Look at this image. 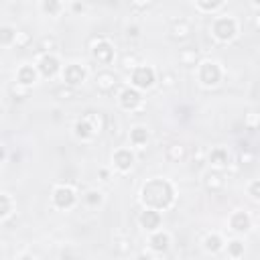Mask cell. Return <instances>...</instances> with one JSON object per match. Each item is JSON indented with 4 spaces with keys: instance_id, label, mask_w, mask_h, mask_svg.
<instances>
[{
    "instance_id": "cell-1",
    "label": "cell",
    "mask_w": 260,
    "mask_h": 260,
    "mask_svg": "<svg viewBox=\"0 0 260 260\" xmlns=\"http://www.w3.org/2000/svg\"><path fill=\"white\" fill-rule=\"evenodd\" d=\"M175 199H177L175 185L165 177H152L140 187V203L148 209L165 211L173 207Z\"/></svg>"
},
{
    "instance_id": "cell-2",
    "label": "cell",
    "mask_w": 260,
    "mask_h": 260,
    "mask_svg": "<svg viewBox=\"0 0 260 260\" xmlns=\"http://www.w3.org/2000/svg\"><path fill=\"white\" fill-rule=\"evenodd\" d=\"M209 30H211V37L217 43H232L240 35V22L232 14L215 16L213 22H211V26H209Z\"/></svg>"
},
{
    "instance_id": "cell-3",
    "label": "cell",
    "mask_w": 260,
    "mask_h": 260,
    "mask_svg": "<svg viewBox=\"0 0 260 260\" xmlns=\"http://www.w3.org/2000/svg\"><path fill=\"white\" fill-rule=\"evenodd\" d=\"M223 79V67L215 59H203L197 65V81L203 87H217Z\"/></svg>"
},
{
    "instance_id": "cell-4",
    "label": "cell",
    "mask_w": 260,
    "mask_h": 260,
    "mask_svg": "<svg viewBox=\"0 0 260 260\" xmlns=\"http://www.w3.org/2000/svg\"><path fill=\"white\" fill-rule=\"evenodd\" d=\"M89 55L95 63L100 65H112L114 63V57H116V49H114V43L104 37V35H98L89 41Z\"/></svg>"
},
{
    "instance_id": "cell-5",
    "label": "cell",
    "mask_w": 260,
    "mask_h": 260,
    "mask_svg": "<svg viewBox=\"0 0 260 260\" xmlns=\"http://www.w3.org/2000/svg\"><path fill=\"white\" fill-rule=\"evenodd\" d=\"M51 203L59 211H69L77 205V191L71 185H65V183L55 185L53 191H51Z\"/></svg>"
},
{
    "instance_id": "cell-6",
    "label": "cell",
    "mask_w": 260,
    "mask_h": 260,
    "mask_svg": "<svg viewBox=\"0 0 260 260\" xmlns=\"http://www.w3.org/2000/svg\"><path fill=\"white\" fill-rule=\"evenodd\" d=\"M158 75H156V69L150 67V65H138L134 71H130V85L138 91L142 89H150L154 83H156Z\"/></svg>"
},
{
    "instance_id": "cell-7",
    "label": "cell",
    "mask_w": 260,
    "mask_h": 260,
    "mask_svg": "<svg viewBox=\"0 0 260 260\" xmlns=\"http://www.w3.org/2000/svg\"><path fill=\"white\" fill-rule=\"evenodd\" d=\"M35 67H37L41 77L51 79L61 71V61H59V57L55 53H39V59H37Z\"/></svg>"
},
{
    "instance_id": "cell-8",
    "label": "cell",
    "mask_w": 260,
    "mask_h": 260,
    "mask_svg": "<svg viewBox=\"0 0 260 260\" xmlns=\"http://www.w3.org/2000/svg\"><path fill=\"white\" fill-rule=\"evenodd\" d=\"M118 106L124 112H136L142 106V95L138 89H134L132 85H124L118 91Z\"/></svg>"
},
{
    "instance_id": "cell-9",
    "label": "cell",
    "mask_w": 260,
    "mask_h": 260,
    "mask_svg": "<svg viewBox=\"0 0 260 260\" xmlns=\"http://www.w3.org/2000/svg\"><path fill=\"white\" fill-rule=\"evenodd\" d=\"M61 77H63V83L69 85V87H75L81 85L87 77V69L81 65V63H67L63 69H61Z\"/></svg>"
},
{
    "instance_id": "cell-10",
    "label": "cell",
    "mask_w": 260,
    "mask_h": 260,
    "mask_svg": "<svg viewBox=\"0 0 260 260\" xmlns=\"http://www.w3.org/2000/svg\"><path fill=\"white\" fill-rule=\"evenodd\" d=\"M112 162H114V169H116L118 173H128V171H132V167H134V162H136V156H134V152H132L130 148L120 146V148L114 150Z\"/></svg>"
},
{
    "instance_id": "cell-11",
    "label": "cell",
    "mask_w": 260,
    "mask_h": 260,
    "mask_svg": "<svg viewBox=\"0 0 260 260\" xmlns=\"http://www.w3.org/2000/svg\"><path fill=\"white\" fill-rule=\"evenodd\" d=\"M203 189L211 195H217L225 189V175L223 171H215V169H209L205 175H203Z\"/></svg>"
},
{
    "instance_id": "cell-12",
    "label": "cell",
    "mask_w": 260,
    "mask_h": 260,
    "mask_svg": "<svg viewBox=\"0 0 260 260\" xmlns=\"http://www.w3.org/2000/svg\"><path fill=\"white\" fill-rule=\"evenodd\" d=\"M138 223H140V228L142 230H146V232H156V230H160V223H162V213L160 211H156V209H148V207H144L140 213H138Z\"/></svg>"
},
{
    "instance_id": "cell-13",
    "label": "cell",
    "mask_w": 260,
    "mask_h": 260,
    "mask_svg": "<svg viewBox=\"0 0 260 260\" xmlns=\"http://www.w3.org/2000/svg\"><path fill=\"white\" fill-rule=\"evenodd\" d=\"M39 79V71L32 63H22L18 69H16V75H14V83L22 85V87H32Z\"/></svg>"
},
{
    "instance_id": "cell-14",
    "label": "cell",
    "mask_w": 260,
    "mask_h": 260,
    "mask_svg": "<svg viewBox=\"0 0 260 260\" xmlns=\"http://www.w3.org/2000/svg\"><path fill=\"white\" fill-rule=\"evenodd\" d=\"M95 87L100 93H112L118 87V75L110 69H102L95 73Z\"/></svg>"
},
{
    "instance_id": "cell-15",
    "label": "cell",
    "mask_w": 260,
    "mask_h": 260,
    "mask_svg": "<svg viewBox=\"0 0 260 260\" xmlns=\"http://www.w3.org/2000/svg\"><path fill=\"white\" fill-rule=\"evenodd\" d=\"M191 35H193V24L187 18H177L171 22L169 37L173 41H187V39H191Z\"/></svg>"
},
{
    "instance_id": "cell-16",
    "label": "cell",
    "mask_w": 260,
    "mask_h": 260,
    "mask_svg": "<svg viewBox=\"0 0 260 260\" xmlns=\"http://www.w3.org/2000/svg\"><path fill=\"white\" fill-rule=\"evenodd\" d=\"M207 165L215 171H223L230 165V152L225 146H213L207 152Z\"/></svg>"
},
{
    "instance_id": "cell-17",
    "label": "cell",
    "mask_w": 260,
    "mask_h": 260,
    "mask_svg": "<svg viewBox=\"0 0 260 260\" xmlns=\"http://www.w3.org/2000/svg\"><path fill=\"white\" fill-rule=\"evenodd\" d=\"M228 223H230L232 232H236V234H246V232H250V228H252V217H250L246 211L238 209V211H234V213L230 215Z\"/></svg>"
},
{
    "instance_id": "cell-18",
    "label": "cell",
    "mask_w": 260,
    "mask_h": 260,
    "mask_svg": "<svg viewBox=\"0 0 260 260\" xmlns=\"http://www.w3.org/2000/svg\"><path fill=\"white\" fill-rule=\"evenodd\" d=\"M148 244H150V250H152V252L165 254V252L171 248V234L165 232V230H156V232L150 234Z\"/></svg>"
},
{
    "instance_id": "cell-19",
    "label": "cell",
    "mask_w": 260,
    "mask_h": 260,
    "mask_svg": "<svg viewBox=\"0 0 260 260\" xmlns=\"http://www.w3.org/2000/svg\"><path fill=\"white\" fill-rule=\"evenodd\" d=\"M148 138H150V132H148V128L142 126V124L132 126L130 132H128V140H130V144L136 146V148H144L146 142H148Z\"/></svg>"
},
{
    "instance_id": "cell-20",
    "label": "cell",
    "mask_w": 260,
    "mask_h": 260,
    "mask_svg": "<svg viewBox=\"0 0 260 260\" xmlns=\"http://www.w3.org/2000/svg\"><path fill=\"white\" fill-rule=\"evenodd\" d=\"M73 136L77 138V140H81V142H91L98 134L93 132V128L87 124V120L81 116L75 124H73Z\"/></svg>"
},
{
    "instance_id": "cell-21",
    "label": "cell",
    "mask_w": 260,
    "mask_h": 260,
    "mask_svg": "<svg viewBox=\"0 0 260 260\" xmlns=\"http://www.w3.org/2000/svg\"><path fill=\"white\" fill-rule=\"evenodd\" d=\"M165 156H167L169 162H183L189 156V150L183 142H171L165 148Z\"/></svg>"
},
{
    "instance_id": "cell-22",
    "label": "cell",
    "mask_w": 260,
    "mask_h": 260,
    "mask_svg": "<svg viewBox=\"0 0 260 260\" xmlns=\"http://www.w3.org/2000/svg\"><path fill=\"white\" fill-rule=\"evenodd\" d=\"M83 118L87 120V124L93 128V132H95L98 136H100V134L106 130V126H108V118H106L102 112H93V110H91V112H85Z\"/></svg>"
},
{
    "instance_id": "cell-23",
    "label": "cell",
    "mask_w": 260,
    "mask_h": 260,
    "mask_svg": "<svg viewBox=\"0 0 260 260\" xmlns=\"http://www.w3.org/2000/svg\"><path fill=\"white\" fill-rule=\"evenodd\" d=\"M223 246H225V242H223V238H221L217 232H211V234H207V236L203 238V250L209 252V254L221 252Z\"/></svg>"
},
{
    "instance_id": "cell-24",
    "label": "cell",
    "mask_w": 260,
    "mask_h": 260,
    "mask_svg": "<svg viewBox=\"0 0 260 260\" xmlns=\"http://www.w3.org/2000/svg\"><path fill=\"white\" fill-rule=\"evenodd\" d=\"M199 51L195 47H185L179 51V63L183 67H197L199 65Z\"/></svg>"
},
{
    "instance_id": "cell-25",
    "label": "cell",
    "mask_w": 260,
    "mask_h": 260,
    "mask_svg": "<svg viewBox=\"0 0 260 260\" xmlns=\"http://www.w3.org/2000/svg\"><path fill=\"white\" fill-rule=\"evenodd\" d=\"M193 6H195V10H199L203 14H215L225 6V0H197V2H193Z\"/></svg>"
},
{
    "instance_id": "cell-26",
    "label": "cell",
    "mask_w": 260,
    "mask_h": 260,
    "mask_svg": "<svg viewBox=\"0 0 260 260\" xmlns=\"http://www.w3.org/2000/svg\"><path fill=\"white\" fill-rule=\"evenodd\" d=\"M81 201H83L85 207L95 209V207H100L104 203V191H100V189H85L83 195H81Z\"/></svg>"
},
{
    "instance_id": "cell-27",
    "label": "cell",
    "mask_w": 260,
    "mask_h": 260,
    "mask_svg": "<svg viewBox=\"0 0 260 260\" xmlns=\"http://www.w3.org/2000/svg\"><path fill=\"white\" fill-rule=\"evenodd\" d=\"M39 8H41V12L47 14V16H59V14L65 10V4L59 2V0H41Z\"/></svg>"
},
{
    "instance_id": "cell-28",
    "label": "cell",
    "mask_w": 260,
    "mask_h": 260,
    "mask_svg": "<svg viewBox=\"0 0 260 260\" xmlns=\"http://www.w3.org/2000/svg\"><path fill=\"white\" fill-rule=\"evenodd\" d=\"M130 250H132V240H130V236L118 234V236L114 238V252L120 254V256H128Z\"/></svg>"
},
{
    "instance_id": "cell-29",
    "label": "cell",
    "mask_w": 260,
    "mask_h": 260,
    "mask_svg": "<svg viewBox=\"0 0 260 260\" xmlns=\"http://www.w3.org/2000/svg\"><path fill=\"white\" fill-rule=\"evenodd\" d=\"M223 248H225V254H228L232 260H238V258H242V256H244V252H246V246H244V242H242V240H238V238L230 240V242H228V246H223Z\"/></svg>"
},
{
    "instance_id": "cell-30",
    "label": "cell",
    "mask_w": 260,
    "mask_h": 260,
    "mask_svg": "<svg viewBox=\"0 0 260 260\" xmlns=\"http://www.w3.org/2000/svg\"><path fill=\"white\" fill-rule=\"evenodd\" d=\"M16 28L10 24H0V47H14Z\"/></svg>"
},
{
    "instance_id": "cell-31",
    "label": "cell",
    "mask_w": 260,
    "mask_h": 260,
    "mask_svg": "<svg viewBox=\"0 0 260 260\" xmlns=\"http://www.w3.org/2000/svg\"><path fill=\"white\" fill-rule=\"evenodd\" d=\"M138 65H140V57H138V53H134V51H126V53L120 57V67L126 69V71H134Z\"/></svg>"
},
{
    "instance_id": "cell-32",
    "label": "cell",
    "mask_w": 260,
    "mask_h": 260,
    "mask_svg": "<svg viewBox=\"0 0 260 260\" xmlns=\"http://www.w3.org/2000/svg\"><path fill=\"white\" fill-rule=\"evenodd\" d=\"M14 209V201L8 193H0V221L6 219Z\"/></svg>"
},
{
    "instance_id": "cell-33",
    "label": "cell",
    "mask_w": 260,
    "mask_h": 260,
    "mask_svg": "<svg viewBox=\"0 0 260 260\" xmlns=\"http://www.w3.org/2000/svg\"><path fill=\"white\" fill-rule=\"evenodd\" d=\"M57 39L53 37V35H45V37H41V41H39V53H55V49H57Z\"/></svg>"
},
{
    "instance_id": "cell-34",
    "label": "cell",
    "mask_w": 260,
    "mask_h": 260,
    "mask_svg": "<svg viewBox=\"0 0 260 260\" xmlns=\"http://www.w3.org/2000/svg\"><path fill=\"white\" fill-rule=\"evenodd\" d=\"M53 95L57 98V100H73L75 95H77V89L75 87H69V85H65V83H61V85H57L55 87V91H53Z\"/></svg>"
},
{
    "instance_id": "cell-35",
    "label": "cell",
    "mask_w": 260,
    "mask_h": 260,
    "mask_svg": "<svg viewBox=\"0 0 260 260\" xmlns=\"http://www.w3.org/2000/svg\"><path fill=\"white\" fill-rule=\"evenodd\" d=\"M30 41H32V37H30L28 30H16V39H14V47L16 49H26Z\"/></svg>"
},
{
    "instance_id": "cell-36",
    "label": "cell",
    "mask_w": 260,
    "mask_h": 260,
    "mask_svg": "<svg viewBox=\"0 0 260 260\" xmlns=\"http://www.w3.org/2000/svg\"><path fill=\"white\" fill-rule=\"evenodd\" d=\"M156 81H160L162 89H173V87L177 85V77H175L173 71H165V73H160V77H158Z\"/></svg>"
},
{
    "instance_id": "cell-37",
    "label": "cell",
    "mask_w": 260,
    "mask_h": 260,
    "mask_svg": "<svg viewBox=\"0 0 260 260\" xmlns=\"http://www.w3.org/2000/svg\"><path fill=\"white\" fill-rule=\"evenodd\" d=\"M28 91H30L28 87H22V85H18V83H12V85H10V95H12L14 100H16V98H18V100H24V98L28 95Z\"/></svg>"
},
{
    "instance_id": "cell-38",
    "label": "cell",
    "mask_w": 260,
    "mask_h": 260,
    "mask_svg": "<svg viewBox=\"0 0 260 260\" xmlns=\"http://www.w3.org/2000/svg\"><path fill=\"white\" fill-rule=\"evenodd\" d=\"M248 195H250L252 201H258V199H260V181H258V179H254V181L248 185Z\"/></svg>"
},
{
    "instance_id": "cell-39",
    "label": "cell",
    "mask_w": 260,
    "mask_h": 260,
    "mask_svg": "<svg viewBox=\"0 0 260 260\" xmlns=\"http://www.w3.org/2000/svg\"><path fill=\"white\" fill-rule=\"evenodd\" d=\"M240 162H242V165H250V162H254V152H252L248 146H244V148L240 150Z\"/></svg>"
},
{
    "instance_id": "cell-40",
    "label": "cell",
    "mask_w": 260,
    "mask_h": 260,
    "mask_svg": "<svg viewBox=\"0 0 260 260\" xmlns=\"http://www.w3.org/2000/svg\"><path fill=\"white\" fill-rule=\"evenodd\" d=\"M138 35H140V26L138 24H128L126 26V37L128 39H136Z\"/></svg>"
},
{
    "instance_id": "cell-41",
    "label": "cell",
    "mask_w": 260,
    "mask_h": 260,
    "mask_svg": "<svg viewBox=\"0 0 260 260\" xmlns=\"http://www.w3.org/2000/svg\"><path fill=\"white\" fill-rule=\"evenodd\" d=\"M256 120H258V114L256 112H250L248 118H246V124L250 126V130H256Z\"/></svg>"
},
{
    "instance_id": "cell-42",
    "label": "cell",
    "mask_w": 260,
    "mask_h": 260,
    "mask_svg": "<svg viewBox=\"0 0 260 260\" xmlns=\"http://www.w3.org/2000/svg\"><path fill=\"white\" fill-rule=\"evenodd\" d=\"M134 10H146V8H150L152 6V2H132L130 4Z\"/></svg>"
},
{
    "instance_id": "cell-43",
    "label": "cell",
    "mask_w": 260,
    "mask_h": 260,
    "mask_svg": "<svg viewBox=\"0 0 260 260\" xmlns=\"http://www.w3.org/2000/svg\"><path fill=\"white\" fill-rule=\"evenodd\" d=\"M69 8H71L73 12H85V8H87V6H85L83 2H71V4H69Z\"/></svg>"
},
{
    "instance_id": "cell-44",
    "label": "cell",
    "mask_w": 260,
    "mask_h": 260,
    "mask_svg": "<svg viewBox=\"0 0 260 260\" xmlns=\"http://www.w3.org/2000/svg\"><path fill=\"white\" fill-rule=\"evenodd\" d=\"M134 260H154L152 258V254L150 252H140V254H136V258Z\"/></svg>"
},
{
    "instance_id": "cell-45",
    "label": "cell",
    "mask_w": 260,
    "mask_h": 260,
    "mask_svg": "<svg viewBox=\"0 0 260 260\" xmlns=\"http://www.w3.org/2000/svg\"><path fill=\"white\" fill-rule=\"evenodd\" d=\"M18 260H35V256H32L30 252H22V254L18 256Z\"/></svg>"
},
{
    "instance_id": "cell-46",
    "label": "cell",
    "mask_w": 260,
    "mask_h": 260,
    "mask_svg": "<svg viewBox=\"0 0 260 260\" xmlns=\"http://www.w3.org/2000/svg\"><path fill=\"white\" fill-rule=\"evenodd\" d=\"M6 160V146L0 142V162H4Z\"/></svg>"
},
{
    "instance_id": "cell-47",
    "label": "cell",
    "mask_w": 260,
    "mask_h": 260,
    "mask_svg": "<svg viewBox=\"0 0 260 260\" xmlns=\"http://www.w3.org/2000/svg\"><path fill=\"white\" fill-rule=\"evenodd\" d=\"M100 177H102V181H110V173L106 169H100Z\"/></svg>"
},
{
    "instance_id": "cell-48",
    "label": "cell",
    "mask_w": 260,
    "mask_h": 260,
    "mask_svg": "<svg viewBox=\"0 0 260 260\" xmlns=\"http://www.w3.org/2000/svg\"><path fill=\"white\" fill-rule=\"evenodd\" d=\"M63 260H75V258H63Z\"/></svg>"
},
{
    "instance_id": "cell-49",
    "label": "cell",
    "mask_w": 260,
    "mask_h": 260,
    "mask_svg": "<svg viewBox=\"0 0 260 260\" xmlns=\"http://www.w3.org/2000/svg\"><path fill=\"white\" fill-rule=\"evenodd\" d=\"M158 260H162V258H158Z\"/></svg>"
}]
</instances>
